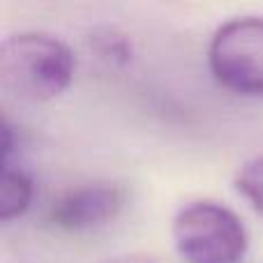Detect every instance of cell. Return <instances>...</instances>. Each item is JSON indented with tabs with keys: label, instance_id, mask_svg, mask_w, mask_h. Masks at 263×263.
Returning a JSON list of instances; mask_svg holds the SVG:
<instances>
[{
	"label": "cell",
	"instance_id": "cell-1",
	"mask_svg": "<svg viewBox=\"0 0 263 263\" xmlns=\"http://www.w3.org/2000/svg\"><path fill=\"white\" fill-rule=\"evenodd\" d=\"M74 67L67 44L44 32H18L0 44V81L21 100L58 97L72 83Z\"/></svg>",
	"mask_w": 263,
	"mask_h": 263
},
{
	"label": "cell",
	"instance_id": "cell-2",
	"mask_svg": "<svg viewBox=\"0 0 263 263\" xmlns=\"http://www.w3.org/2000/svg\"><path fill=\"white\" fill-rule=\"evenodd\" d=\"M173 242L187 263H236L247 252V231L229 208L194 201L173 219Z\"/></svg>",
	"mask_w": 263,
	"mask_h": 263
},
{
	"label": "cell",
	"instance_id": "cell-3",
	"mask_svg": "<svg viewBox=\"0 0 263 263\" xmlns=\"http://www.w3.org/2000/svg\"><path fill=\"white\" fill-rule=\"evenodd\" d=\"M210 72L236 95L263 100V18H233L215 32Z\"/></svg>",
	"mask_w": 263,
	"mask_h": 263
},
{
	"label": "cell",
	"instance_id": "cell-4",
	"mask_svg": "<svg viewBox=\"0 0 263 263\" xmlns=\"http://www.w3.org/2000/svg\"><path fill=\"white\" fill-rule=\"evenodd\" d=\"M123 205V194L114 185H86L60 196L51 208V222L65 231H86L111 222Z\"/></svg>",
	"mask_w": 263,
	"mask_h": 263
},
{
	"label": "cell",
	"instance_id": "cell-5",
	"mask_svg": "<svg viewBox=\"0 0 263 263\" xmlns=\"http://www.w3.org/2000/svg\"><path fill=\"white\" fill-rule=\"evenodd\" d=\"M32 201V180L21 171L5 164L0 176V217L5 222L21 217Z\"/></svg>",
	"mask_w": 263,
	"mask_h": 263
},
{
	"label": "cell",
	"instance_id": "cell-6",
	"mask_svg": "<svg viewBox=\"0 0 263 263\" xmlns=\"http://www.w3.org/2000/svg\"><path fill=\"white\" fill-rule=\"evenodd\" d=\"M236 187L252 205L263 215V157H256L247 162L238 171Z\"/></svg>",
	"mask_w": 263,
	"mask_h": 263
},
{
	"label": "cell",
	"instance_id": "cell-7",
	"mask_svg": "<svg viewBox=\"0 0 263 263\" xmlns=\"http://www.w3.org/2000/svg\"><path fill=\"white\" fill-rule=\"evenodd\" d=\"M95 46L100 58H104L111 65H125L132 53L127 40L116 30H104L102 35H95Z\"/></svg>",
	"mask_w": 263,
	"mask_h": 263
},
{
	"label": "cell",
	"instance_id": "cell-8",
	"mask_svg": "<svg viewBox=\"0 0 263 263\" xmlns=\"http://www.w3.org/2000/svg\"><path fill=\"white\" fill-rule=\"evenodd\" d=\"M104 263H157L155 256H145V254H127V256H116Z\"/></svg>",
	"mask_w": 263,
	"mask_h": 263
}]
</instances>
